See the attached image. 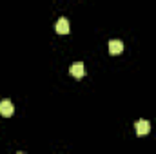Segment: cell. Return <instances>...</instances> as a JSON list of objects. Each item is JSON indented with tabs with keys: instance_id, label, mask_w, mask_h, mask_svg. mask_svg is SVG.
<instances>
[{
	"instance_id": "5b68a950",
	"label": "cell",
	"mask_w": 156,
	"mask_h": 154,
	"mask_svg": "<svg viewBox=\"0 0 156 154\" xmlns=\"http://www.w3.org/2000/svg\"><path fill=\"white\" fill-rule=\"evenodd\" d=\"M56 33L58 35H67L69 33V22H67V18H58V22H56Z\"/></svg>"
},
{
	"instance_id": "6da1fadb",
	"label": "cell",
	"mask_w": 156,
	"mask_h": 154,
	"mask_svg": "<svg viewBox=\"0 0 156 154\" xmlns=\"http://www.w3.org/2000/svg\"><path fill=\"white\" fill-rule=\"evenodd\" d=\"M149 131H151V123L147 120H138L136 121V134L138 136H145V134H149Z\"/></svg>"
},
{
	"instance_id": "277c9868",
	"label": "cell",
	"mask_w": 156,
	"mask_h": 154,
	"mask_svg": "<svg viewBox=\"0 0 156 154\" xmlns=\"http://www.w3.org/2000/svg\"><path fill=\"white\" fill-rule=\"evenodd\" d=\"M122 51H123V44H122L120 40H111V42H109V53H111L113 56L122 54Z\"/></svg>"
},
{
	"instance_id": "3957f363",
	"label": "cell",
	"mask_w": 156,
	"mask_h": 154,
	"mask_svg": "<svg viewBox=\"0 0 156 154\" xmlns=\"http://www.w3.org/2000/svg\"><path fill=\"white\" fill-rule=\"evenodd\" d=\"M69 73H71L75 78H82V76H83V73H85L83 64H82V62H75V64L69 67Z\"/></svg>"
},
{
	"instance_id": "7a4b0ae2",
	"label": "cell",
	"mask_w": 156,
	"mask_h": 154,
	"mask_svg": "<svg viewBox=\"0 0 156 154\" xmlns=\"http://www.w3.org/2000/svg\"><path fill=\"white\" fill-rule=\"evenodd\" d=\"M13 113H15L13 103H11L9 100H2V102H0V114L5 116V118H9V116H13Z\"/></svg>"
}]
</instances>
